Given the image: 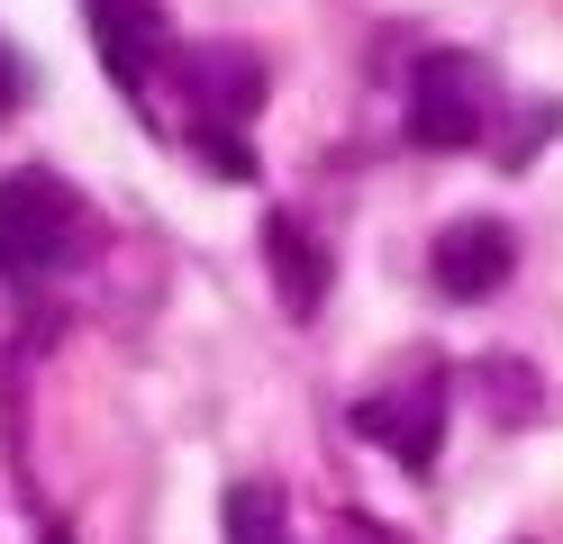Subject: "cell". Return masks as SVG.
<instances>
[{"instance_id":"1","label":"cell","mask_w":563,"mask_h":544,"mask_svg":"<svg viewBox=\"0 0 563 544\" xmlns=\"http://www.w3.org/2000/svg\"><path fill=\"white\" fill-rule=\"evenodd\" d=\"M82 245V200L55 173H10L0 181V273L10 281H46L74 264Z\"/></svg>"},{"instance_id":"2","label":"cell","mask_w":563,"mask_h":544,"mask_svg":"<svg viewBox=\"0 0 563 544\" xmlns=\"http://www.w3.org/2000/svg\"><path fill=\"white\" fill-rule=\"evenodd\" d=\"M490 109H500V82H490V64L445 46L418 64L409 82V145H428V155H464V145L490 127Z\"/></svg>"},{"instance_id":"3","label":"cell","mask_w":563,"mask_h":544,"mask_svg":"<svg viewBox=\"0 0 563 544\" xmlns=\"http://www.w3.org/2000/svg\"><path fill=\"white\" fill-rule=\"evenodd\" d=\"M355 435L382 445L400 471H437V445H445V381H437V373H409L400 390L355 399Z\"/></svg>"},{"instance_id":"4","label":"cell","mask_w":563,"mask_h":544,"mask_svg":"<svg viewBox=\"0 0 563 544\" xmlns=\"http://www.w3.org/2000/svg\"><path fill=\"white\" fill-rule=\"evenodd\" d=\"M518 273V236L500 227V218H454V227L428 245V281L445 290V300H490Z\"/></svg>"},{"instance_id":"5","label":"cell","mask_w":563,"mask_h":544,"mask_svg":"<svg viewBox=\"0 0 563 544\" xmlns=\"http://www.w3.org/2000/svg\"><path fill=\"white\" fill-rule=\"evenodd\" d=\"M91 36H100V64H110L119 91H146L164 73V19L146 0H91Z\"/></svg>"},{"instance_id":"6","label":"cell","mask_w":563,"mask_h":544,"mask_svg":"<svg viewBox=\"0 0 563 544\" xmlns=\"http://www.w3.org/2000/svg\"><path fill=\"white\" fill-rule=\"evenodd\" d=\"M264 254H273V281H282V309L291 318H319V300H328V245L300 227V218H273L264 227Z\"/></svg>"},{"instance_id":"7","label":"cell","mask_w":563,"mask_h":544,"mask_svg":"<svg viewBox=\"0 0 563 544\" xmlns=\"http://www.w3.org/2000/svg\"><path fill=\"white\" fill-rule=\"evenodd\" d=\"M255 91H264L255 55H200V64H191V100H200V127H236L245 109H255Z\"/></svg>"},{"instance_id":"8","label":"cell","mask_w":563,"mask_h":544,"mask_svg":"<svg viewBox=\"0 0 563 544\" xmlns=\"http://www.w3.org/2000/svg\"><path fill=\"white\" fill-rule=\"evenodd\" d=\"M228 544H273V490H236L228 499Z\"/></svg>"},{"instance_id":"9","label":"cell","mask_w":563,"mask_h":544,"mask_svg":"<svg viewBox=\"0 0 563 544\" xmlns=\"http://www.w3.org/2000/svg\"><path fill=\"white\" fill-rule=\"evenodd\" d=\"M19 100V64H10V46H0V109Z\"/></svg>"},{"instance_id":"10","label":"cell","mask_w":563,"mask_h":544,"mask_svg":"<svg viewBox=\"0 0 563 544\" xmlns=\"http://www.w3.org/2000/svg\"><path fill=\"white\" fill-rule=\"evenodd\" d=\"M46 544H64V535H46Z\"/></svg>"}]
</instances>
